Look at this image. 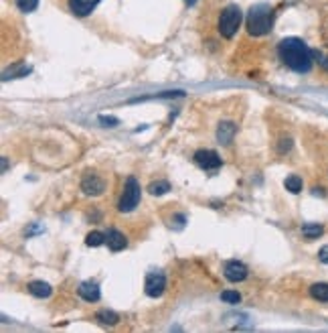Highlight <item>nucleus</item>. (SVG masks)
<instances>
[{"label":"nucleus","instance_id":"obj_1","mask_svg":"<svg viewBox=\"0 0 328 333\" xmlns=\"http://www.w3.org/2000/svg\"><path fill=\"white\" fill-rule=\"evenodd\" d=\"M278 55L296 73H308L312 67V59H314V51L298 37L284 39L278 45Z\"/></svg>","mask_w":328,"mask_h":333},{"label":"nucleus","instance_id":"obj_2","mask_svg":"<svg viewBox=\"0 0 328 333\" xmlns=\"http://www.w3.org/2000/svg\"><path fill=\"white\" fill-rule=\"evenodd\" d=\"M273 25V11L269 5H255L247 15V31L253 37L267 35Z\"/></svg>","mask_w":328,"mask_h":333},{"label":"nucleus","instance_id":"obj_3","mask_svg":"<svg viewBox=\"0 0 328 333\" xmlns=\"http://www.w3.org/2000/svg\"><path fill=\"white\" fill-rule=\"evenodd\" d=\"M241 19H243V15H241L239 7L237 5H229L227 9H223L221 17H219V33H221L225 39L235 37L237 29L241 25Z\"/></svg>","mask_w":328,"mask_h":333},{"label":"nucleus","instance_id":"obj_4","mask_svg":"<svg viewBox=\"0 0 328 333\" xmlns=\"http://www.w3.org/2000/svg\"><path fill=\"white\" fill-rule=\"evenodd\" d=\"M140 195H142V189H140V183L136 177H128L126 179V185H124V193L118 201V209L128 213L132 211L138 203H140Z\"/></svg>","mask_w":328,"mask_h":333},{"label":"nucleus","instance_id":"obj_5","mask_svg":"<svg viewBox=\"0 0 328 333\" xmlns=\"http://www.w3.org/2000/svg\"><path fill=\"white\" fill-rule=\"evenodd\" d=\"M164 289H167V278H164L162 272H148L146 274V282H144V291L148 297L156 299L164 293Z\"/></svg>","mask_w":328,"mask_h":333},{"label":"nucleus","instance_id":"obj_6","mask_svg":"<svg viewBox=\"0 0 328 333\" xmlns=\"http://www.w3.org/2000/svg\"><path fill=\"white\" fill-rule=\"evenodd\" d=\"M195 163L205 171H217L219 167H221V157H219L215 151L201 149V151L195 153Z\"/></svg>","mask_w":328,"mask_h":333},{"label":"nucleus","instance_id":"obj_7","mask_svg":"<svg viewBox=\"0 0 328 333\" xmlns=\"http://www.w3.org/2000/svg\"><path fill=\"white\" fill-rule=\"evenodd\" d=\"M103 189H105V181L95 173H87L81 181V191L85 195H101Z\"/></svg>","mask_w":328,"mask_h":333},{"label":"nucleus","instance_id":"obj_8","mask_svg":"<svg viewBox=\"0 0 328 333\" xmlns=\"http://www.w3.org/2000/svg\"><path fill=\"white\" fill-rule=\"evenodd\" d=\"M225 278L231 282H241L247 278V266L237 260H229L225 264Z\"/></svg>","mask_w":328,"mask_h":333},{"label":"nucleus","instance_id":"obj_9","mask_svg":"<svg viewBox=\"0 0 328 333\" xmlns=\"http://www.w3.org/2000/svg\"><path fill=\"white\" fill-rule=\"evenodd\" d=\"M77 293H79V297H81L83 301H87V303H97L99 297H101V293H99V284L93 282V280H85V282H81V284H79V289H77Z\"/></svg>","mask_w":328,"mask_h":333},{"label":"nucleus","instance_id":"obj_10","mask_svg":"<svg viewBox=\"0 0 328 333\" xmlns=\"http://www.w3.org/2000/svg\"><path fill=\"white\" fill-rule=\"evenodd\" d=\"M105 244H107V248L112 252H120V250H124L128 246V240H126V236L122 232L112 228V230H107V234H105Z\"/></svg>","mask_w":328,"mask_h":333},{"label":"nucleus","instance_id":"obj_11","mask_svg":"<svg viewBox=\"0 0 328 333\" xmlns=\"http://www.w3.org/2000/svg\"><path fill=\"white\" fill-rule=\"evenodd\" d=\"M101 3V0H69V9L77 17H87L91 11Z\"/></svg>","mask_w":328,"mask_h":333},{"label":"nucleus","instance_id":"obj_12","mask_svg":"<svg viewBox=\"0 0 328 333\" xmlns=\"http://www.w3.org/2000/svg\"><path fill=\"white\" fill-rule=\"evenodd\" d=\"M235 132H237V126L233 122H221L217 128V138H219V142H223V145H229L235 136Z\"/></svg>","mask_w":328,"mask_h":333},{"label":"nucleus","instance_id":"obj_13","mask_svg":"<svg viewBox=\"0 0 328 333\" xmlns=\"http://www.w3.org/2000/svg\"><path fill=\"white\" fill-rule=\"evenodd\" d=\"M29 293H31L33 297H37V299H47V297H51L53 289H51V284H49V282L33 280V282L29 284Z\"/></svg>","mask_w":328,"mask_h":333},{"label":"nucleus","instance_id":"obj_14","mask_svg":"<svg viewBox=\"0 0 328 333\" xmlns=\"http://www.w3.org/2000/svg\"><path fill=\"white\" fill-rule=\"evenodd\" d=\"M310 295L320 303H328V282H314L310 287Z\"/></svg>","mask_w":328,"mask_h":333},{"label":"nucleus","instance_id":"obj_15","mask_svg":"<svg viewBox=\"0 0 328 333\" xmlns=\"http://www.w3.org/2000/svg\"><path fill=\"white\" fill-rule=\"evenodd\" d=\"M324 234V228L320 224H304L302 226V236L306 238V240H316L318 236Z\"/></svg>","mask_w":328,"mask_h":333},{"label":"nucleus","instance_id":"obj_16","mask_svg":"<svg viewBox=\"0 0 328 333\" xmlns=\"http://www.w3.org/2000/svg\"><path fill=\"white\" fill-rule=\"evenodd\" d=\"M95 319H97L99 323H103V325H116V323L120 321V315H118V313H114V311L101 309V311H97Z\"/></svg>","mask_w":328,"mask_h":333},{"label":"nucleus","instance_id":"obj_17","mask_svg":"<svg viewBox=\"0 0 328 333\" xmlns=\"http://www.w3.org/2000/svg\"><path fill=\"white\" fill-rule=\"evenodd\" d=\"M148 191L152 195H164L167 191H171V183L169 181H156V183H150Z\"/></svg>","mask_w":328,"mask_h":333},{"label":"nucleus","instance_id":"obj_18","mask_svg":"<svg viewBox=\"0 0 328 333\" xmlns=\"http://www.w3.org/2000/svg\"><path fill=\"white\" fill-rule=\"evenodd\" d=\"M85 244H87V246H93V248L105 244V234H101V232H89L87 238H85Z\"/></svg>","mask_w":328,"mask_h":333},{"label":"nucleus","instance_id":"obj_19","mask_svg":"<svg viewBox=\"0 0 328 333\" xmlns=\"http://www.w3.org/2000/svg\"><path fill=\"white\" fill-rule=\"evenodd\" d=\"M286 189H288L290 193H300L302 191V179L298 175H290L286 179Z\"/></svg>","mask_w":328,"mask_h":333},{"label":"nucleus","instance_id":"obj_20","mask_svg":"<svg viewBox=\"0 0 328 333\" xmlns=\"http://www.w3.org/2000/svg\"><path fill=\"white\" fill-rule=\"evenodd\" d=\"M21 13H33L39 7V0H15Z\"/></svg>","mask_w":328,"mask_h":333},{"label":"nucleus","instance_id":"obj_21","mask_svg":"<svg viewBox=\"0 0 328 333\" xmlns=\"http://www.w3.org/2000/svg\"><path fill=\"white\" fill-rule=\"evenodd\" d=\"M221 299H223L225 303H233V305H237V303L241 301V295H239L237 291H223V293H221Z\"/></svg>","mask_w":328,"mask_h":333},{"label":"nucleus","instance_id":"obj_22","mask_svg":"<svg viewBox=\"0 0 328 333\" xmlns=\"http://www.w3.org/2000/svg\"><path fill=\"white\" fill-rule=\"evenodd\" d=\"M99 124H103V126H118L120 120L114 118V116H99Z\"/></svg>","mask_w":328,"mask_h":333},{"label":"nucleus","instance_id":"obj_23","mask_svg":"<svg viewBox=\"0 0 328 333\" xmlns=\"http://www.w3.org/2000/svg\"><path fill=\"white\" fill-rule=\"evenodd\" d=\"M29 71H31L29 67L21 65L19 69H13V71H5V79H9V75H25V73H29Z\"/></svg>","mask_w":328,"mask_h":333},{"label":"nucleus","instance_id":"obj_24","mask_svg":"<svg viewBox=\"0 0 328 333\" xmlns=\"http://www.w3.org/2000/svg\"><path fill=\"white\" fill-rule=\"evenodd\" d=\"M290 149H292V140H290V138H284V140H280V149H278L280 153H288Z\"/></svg>","mask_w":328,"mask_h":333},{"label":"nucleus","instance_id":"obj_25","mask_svg":"<svg viewBox=\"0 0 328 333\" xmlns=\"http://www.w3.org/2000/svg\"><path fill=\"white\" fill-rule=\"evenodd\" d=\"M318 258H320V262H324V264H328V246H324V248H320V252H318Z\"/></svg>","mask_w":328,"mask_h":333},{"label":"nucleus","instance_id":"obj_26","mask_svg":"<svg viewBox=\"0 0 328 333\" xmlns=\"http://www.w3.org/2000/svg\"><path fill=\"white\" fill-rule=\"evenodd\" d=\"M314 55H316V57H320V65H322L324 69H328V57H322V55H320V53H316V51H314Z\"/></svg>","mask_w":328,"mask_h":333},{"label":"nucleus","instance_id":"obj_27","mask_svg":"<svg viewBox=\"0 0 328 333\" xmlns=\"http://www.w3.org/2000/svg\"><path fill=\"white\" fill-rule=\"evenodd\" d=\"M185 3H187V5H189V7H193V5H195V3H197V0H185Z\"/></svg>","mask_w":328,"mask_h":333}]
</instances>
